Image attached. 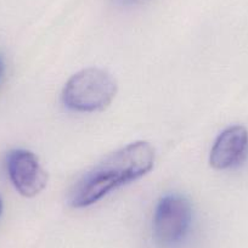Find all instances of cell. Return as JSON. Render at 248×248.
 Masks as SVG:
<instances>
[{
	"label": "cell",
	"mask_w": 248,
	"mask_h": 248,
	"mask_svg": "<svg viewBox=\"0 0 248 248\" xmlns=\"http://www.w3.org/2000/svg\"><path fill=\"white\" fill-rule=\"evenodd\" d=\"M155 149L147 141H135L105 157L75 185L68 203L84 208L96 203L119 186L146 175L155 164Z\"/></svg>",
	"instance_id": "cell-1"
},
{
	"label": "cell",
	"mask_w": 248,
	"mask_h": 248,
	"mask_svg": "<svg viewBox=\"0 0 248 248\" xmlns=\"http://www.w3.org/2000/svg\"><path fill=\"white\" fill-rule=\"evenodd\" d=\"M118 85L107 71L84 68L73 75L62 89V104L68 109L92 113L105 109L117 95Z\"/></svg>",
	"instance_id": "cell-2"
},
{
	"label": "cell",
	"mask_w": 248,
	"mask_h": 248,
	"mask_svg": "<svg viewBox=\"0 0 248 248\" xmlns=\"http://www.w3.org/2000/svg\"><path fill=\"white\" fill-rule=\"evenodd\" d=\"M192 223V207L185 196L169 194L162 197L152 219L154 236L158 243L171 246L180 242Z\"/></svg>",
	"instance_id": "cell-3"
},
{
	"label": "cell",
	"mask_w": 248,
	"mask_h": 248,
	"mask_svg": "<svg viewBox=\"0 0 248 248\" xmlns=\"http://www.w3.org/2000/svg\"><path fill=\"white\" fill-rule=\"evenodd\" d=\"M6 167L11 183L22 196H37L46 186V171L38 157L28 150H13L8 155Z\"/></svg>",
	"instance_id": "cell-4"
},
{
	"label": "cell",
	"mask_w": 248,
	"mask_h": 248,
	"mask_svg": "<svg viewBox=\"0 0 248 248\" xmlns=\"http://www.w3.org/2000/svg\"><path fill=\"white\" fill-rule=\"evenodd\" d=\"M248 155V130L231 125L218 135L209 154V163L217 170H226L242 163Z\"/></svg>",
	"instance_id": "cell-5"
},
{
	"label": "cell",
	"mask_w": 248,
	"mask_h": 248,
	"mask_svg": "<svg viewBox=\"0 0 248 248\" xmlns=\"http://www.w3.org/2000/svg\"><path fill=\"white\" fill-rule=\"evenodd\" d=\"M3 213V201H1V197H0V216Z\"/></svg>",
	"instance_id": "cell-6"
},
{
	"label": "cell",
	"mask_w": 248,
	"mask_h": 248,
	"mask_svg": "<svg viewBox=\"0 0 248 248\" xmlns=\"http://www.w3.org/2000/svg\"><path fill=\"white\" fill-rule=\"evenodd\" d=\"M1 72H3V61L0 59V75H1Z\"/></svg>",
	"instance_id": "cell-7"
},
{
	"label": "cell",
	"mask_w": 248,
	"mask_h": 248,
	"mask_svg": "<svg viewBox=\"0 0 248 248\" xmlns=\"http://www.w3.org/2000/svg\"><path fill=\"white\" fill-rule=\"evenodd\" d=\"M123 1H134V0H123Z\"/></svg>",
	"instance_id": "cell-8"
}]
</instances>
